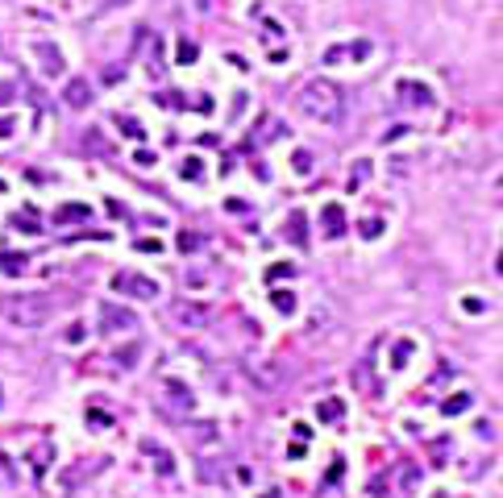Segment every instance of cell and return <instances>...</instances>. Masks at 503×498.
Instances as JSON below:
<instances>
[{
    "label": "cell",
    "mask_w": 503,
    "mask_h": 498,
    "mask_svg": "<svg viewBox=\"0 0 503 498\" xmlns=\"http://www.w3.org/2000/svg\"><path fill=\"white\" fill-rule=\"evenodd\" d=\"M378 232H383V221H366V225H362V237H366V241H374Z\"/></svg>",
    "instance_id": "27"
},
{
    "label": "cell",
    "mask_w": 503,
    "mask_h": 498,
    "mask_svg": "<svg viewBox=\"0 0 503 498\" xmlns=\"http://www.w3.org/2000/svg\"><path fill=\"white\" fill-rule=\"evenodd\" d=\"M196 245H200V237H196V232H183V237H179V249H196Z\"/></svg>",
    "instance_id": "28"
},
{
    "label": "cell",
    "mask_w": 503,
    "mask_h": 498,
    "mask_svg": "<svg viewBox=\"0 0 503 498\" xmlns=\"http://www.w3.org/2000/svg\"><path fill=\"white\" fill-rule=\"evenodd\" d=\"M395 100H400L404 108H428V104H433V88H424L420 79H400V84H395Z\"/></svg>",
    "instance_id": "5"
},
{
    "label": "cell",
    "mask_w": 503,
    "mask_h": 498,
    "mask_svg": "<svg viewBox=\"0 0 503 498\" xmlns=\"http://www.w3.org/2000/svg\"><path fill=\"white\" fill-rule=\"evenodd\" d=\"M295 171L300 175H312V154L308 150H295Z\"/></svg>",
    "instance_id": "24"
},
{
    "label": "cell",
    "mask_w": 503,
    "mask_h": 498,
    "mask_svg": "<svg viewBox=\"0 0 503 498\" xmlns=\"http://www.w3.org/2000/svg\"><path fill=\"white\" fill-rule=\"evenodd\" d=\"M141 449H146V453L154 457V461H158V465H154V469H158V473H167V478H171V473H175V461H171V453H167V449H158V445H154V440H146V445H141Z\"/></svg>",
    "instance_id": "13"
},
{
    "label": "cell",
    "mask_w": 503,
    "mask_h": 498,
    "mask_svg": "<svg viewBox=\"0 0 503 498\" xmlns=\"http://www.w3.org/2000/svg\"><path fill=\"white\" fill-rule=\"evenodd\" d=\"M187 440H191L196 449H208V445H217V440H221V428H217L212 419H200V424H191V428H187Z\"/></svg>",
    "instance_id": "10"
},
{
    "label": "cell",
    "mask_w": 503,
    "mask_h": 498,
    "mask_svg": "<svg viewBox=\"0 0 503 498\" xmlns=\"http://www.w3.org/2000/svg\"><path fill=\"white\" fill-rule=\"evenodd\" d=\"M137 358H141V345H137V341H134V345H125V349H117V353H113V362L121 365V369H129V365H134Z\"/></svg>",
    "instance_id": "18"
},
{
    "label": "cell",
    "mask_w": 503,
    "mask_h": 498,
    "mask_svg": "<svg viewBox=\"0 0 503 498\" xmlns=\"http://www.w3.org/2000/svg\"><path fill=\"white\" fill-rule=\"evenodd\" d=\"M287 237H291L295 245L308 241V232H304V212H291V216H287Z\"/></svg>",
    "instance_id": "17"
},
{
    "label": "cell",
    "mask_w": 503,
    "mask_h": 498,
    "mask_svg": "<svg viewBox=\"0 0 503 498\" xmlns=\"http://www.w3.org/2000/svg\"><path fill=\"white\" fill-rule=\"evenodd\" d=\"M84 336H88V328H84V324H71V328H67V336H63V341H67V345H79V341H84Z\"/></svg>",
    "instance_id": "25"
},
{
    "label": "cell",
    "mask_w": 503,
    "mask_h": 498,
    "mask_svg": "<svg viewBox=\"0 0 503 498\" xmlns=\"http://www.w3.org/2000/svg\"><path fill=\"white\" fill-rule=\"evenodd\" d=\"M167 395H171V407L175 411H191V403H196L191 391H187L183 382H175V378H167Z\"/></svg>",
    "instance_id": "12"
},
{
    "label": "cell",
    "mask_w": 503,
    "mask_h": 498,
    "mask_svg": "<svg viewBox=\"0 0 503 498\" xmlns=\"http://www.w3.org/2000/svg\"><path fill=\"white\" fill-rule=\"evenodd\" d=\"M408 353H412V341H400V345H395V353H391V369H404Z\"/></svg>",
    "instance_id": "21"
},
{
    "label": "cell",
    "mask_w": 503,
    "mask_h": 498,
    "mask_svg": "<svg viewBox=\"0 0 503 498\" xmlns=\"http://www.w3.org/2000/svg\"><path fill=\"white\" fill-rule=\"evenodd\" d=\"M13 129H17V121H13V117H4V121H0V137H13Z\"/></svg>",
    "instance_id": "31"
},
{
    "label": "cell",
    "mask_w": 503,
    "mask_h": 498,
    "mask_svg": "<svg viewBox=\"0 0 503 498\" xmlns=\"http://www.w3.org/2000/svg\"><path fill=\"white\" fill-rule=\"evenodd\" d=\"M495 270H499V274H503V254H499V262H495Z\"/></svg>",
    "instance_id": "33"
},
{
    "label": "cell",
    "mask_w": 503,
    "mask_h": 498,
    "mask_svg": "<svg viewBox=\"0 0 503 498\" xmlns=\"http://www.w3.org/2000/svg\"><path fill=\"white\" fill-rule=\"evenodd\" d=\"M287 274H295V266H287V262H279V266H274V270H271V278H287Z\"/></svg>",
    "instance_id": "30"
},
{
    "label": "cell",
    "mask_w": 503,
    "mask_h": 498,
    "mask_svg": "<svg viewBox=\"0 0 503 498\" xmlns=\"http://www.w3.org/2000/svg\"><path fill=\"white\" fill-rule=\"evenodd\" d=\"M88 216H91L88 204H63V208H58V221H63V225H67V221H88Z\"/></svg>",
    "instance_id": "15"
},
{
    "label": "cell",
    "mask_w": 503,
    "mask_h": 498,
    "mask_svg": "<svg viewBox=\"0 0 503 498\" xmlns=\"http://www.w3.org/2000/svg\"><path fill=\"white\" fill-rule=\"evenodd\" d=\"M117 125H121V129H125L129 137H146V133H141V125H137L134 117H117Z\"/></svg>",
    "instance_id": "26"
},
{
    "label": "cell",
    "mask_w": 503,
    "mask_h": 498,
    "mask_svg": "<svg viewBox=\"0 0 503 498\" xmlns=\"http://www.w3.org/2000/svg\"><path fill=\"white\" fill-rule=\"evenodd\" d=\"M295 104H300V112L308 117V121H317V125H337L341 117H345V100H341V88L333 84V79H308L300 96H295Z\"/></svg>",
    "instance_id": "1"
},
{
    "label": "cell",
    "mask_w": 503,
    "mask_h": 498,
    "mask_svg": "<svg viewBox=\"0 0 503 498\" xmlns=\"http://www.w3.org/2000/svg\"><path fill=\"white\" fill-rule=\"evenodd\" d=\"M0 316L8 320L13 328L34 332V328H42L46 320L54 316V299H50V295H8V299L0 303Z\"/></svg>",
    "instance_id": "2"
},
{
    "label": "cell",
    "mask_w": 503,
    "mask_h": 498,
    "mask_svg": "<svg viewBox=\"0 0 503 498\" xmlns=\"http://www.w3.org/2000/svg\"><path fill=\"white\" fill-rule=\"evenodd\" d=\"M400 486H404L408 494L420 486V465H404V469H400Z\"/></svg>",
    "instance_id": "20"
},
{
    "label": "cell",
    "mask_w": 503,
    "mask_h": 498,
    "mask_svg": "<svg viewBox=\"0 0 503 498\" xmlns=\"http://www.w3.org/2000/svg\"><path fill=\"white\" fill-rule=\"evenodd\" d=\"M0 262H4V270H8V274H21V270H25V258H21V254H4Z\"/></svg>",
    "instance_id": "23"
},
{
    "label": "cell",
    "mask_w": 503,
    "mask_h": 498,
    "mask_svg": "<svg viewBox=\"0 0 503 498\" xmlns=\"http://www.w3.org/2000/svg\"><path fill=\"white\" fill-rule=\"evenodd\" d=\"M13 100V84H0V104H8Z\"/></svg>",
    "instance_id": "32"
},
{
    "label": "cell",
    "mask_w": 503,
    "mask_h": 498,
    "mask_svg": "<svg viewBox=\"0 0 503 498\" xmlns=\"http://www.w3.org/2000/svg\"><path fill=\"white\" fill-rule=\"evenodd\" d=\"M320 228H324V237L329 241H337V237H345V208L341 204H324V212H320Z\"/></svg>",
    "instance_id": "8"
},
{
    "label": "cell",
    "mask_w": 503,
    "mask_h": 498,
    "mask_svg": "<svg viewBox=\"0 0 503 498\" xmlns=\"http://www.w3.org/2000/svg\"><path fill=\"white\" fill-rule=\"evenodd\" d=\"M470 403H474V395H450L441 403V415H461V411H470Z\"/></svg>",
    "instance_id": "14"
},
{
    "label": "cell",
    "mask_w": 503,
    "mask_h": 498,
    "mask_svg": "<svg viewBox=\"0 0 503 498\" xmlns=\"http://www.w3.org/2000/svg\"><path fill=\"white\" fill-rule=\"evenodd\" d=\"M200 166H204V162H196V158H183L179 175H183V179H200V175H204V171H200Z\"/></svg>",
    "instance_id": "22"
},
{
    "label": "cell",
    "mask_w": 503,
    "mask_h": 498,
    "mask_svg": "<svg viewBox=\"0 0 503 498\" xmlns=\"http://www.w3.org/2000/svg\"><path fill=\"white\" fill-rule=\"evenodd\" d=\"M171 316L179 320V324H187V328H200V324H208V303H200V299H175L171 303Z\"/></svg>",
    "instance_id": "6"
},
{
    "label": "cell",
    "mask_w": 503,
    "mask_h": 498,
    "mask_svg": "<svg viewBox=\"0 0 503 498\" xmlns=\"http://www.w3.org/2000/svg\"><path fill=\"white\" fill-rule=\"evenodd\" d=\"M63 100H67V108H88L91 104V84L88 79H67Z\"/></svg>",
    "instance_id": "11"
},
{
    "label": "cell",
    "mask_w": 503,
    "mask_h": 498,
    "mask_svg": "<svg viewBox=\"0 0 503 498\" xmlns=\"http://www.w3.org/2000/svg\"><path fill=\"white\" fill-rule=\"evenodd\" d=\"M96 320H100V332H137V316L129 312V308L113 303V299H100Z\"/></svg>",
    "instance_id": "4"
},
{
    "label": "cell",
    "mask_w": 503,
    "mask_h": 498,
    "mask_svg": "<svg viewBox=\"0 0 503 498\" xmlns=\"http://www.w3.org/2000/svg\"><path fill=\"white\" fill-rule=\"evenodd\" d=\"M179 58H183V63H191V58H196V46H191V42H179Z\"/></svg>",
    "instance_id": "29"
},
{
    "label": "cell",
    "mask_w": 503,
    "mask_h": 498,
    "mask_svg": "<svg viewBox=\"0 0 503 498\" xmlns=\"http://www.w3.org/2000/svg\"><path fill=\"white\" fill-rule=\"evenodd\" d=\"M34 58L42 63L46 75H63V67H67V58H63V50L54 42H34Z\"/></svg>",
    "instance_id": "7"
},
{
    "label": "cell",
    "mask_w": 503,
    "mask_h": 498,
    "mask_svg": "<svg viewBox=\"0 0 503 498\" xmlns=\"http://www.w3.org/2000/svg\"><path fill=\"white\" fill-rule=\"evenodd\" d=\"M113 291H121V295H129V299H158V295H163V287H158L154 278H146V274H137V270L113 274Z\"/></svg>",
    "instance_id": "3"
},
{
    "label": "cell",
    "mask_w": 503,
    "mask_h": 498,
    "mask_svg": "<svg viewBox=\"0 0 503 498\" xmlns=\"http://www.w3.org/2000/svg\"><path fill=\"white\" fill-rule=\"evenodd\" d=\"M271 299H274V312H283V316L295 312V295H291V291H274Z\"/></svg>",
    "instance_id": "19"
},
{
    "label": "cell",
    "mask_w": 503,
    "mask_h": 498,
    "mask_svg": "<svg viewBox=\"0 0 503 498\" xmlns=\"http://www.w3.org/2000/svg\"><path fill=\"white\" fill-rule=\"evenodd\" d=\"M0 399H4V391H0Z\"/></svg>",
    "instance_id": "34"
},
{
    "label": "cell",
    "mask_w": 503,
    "mask_h": 498,
    "mask_svg": "<svg viewBox=\"0 0 503 498\" xmlns=\"http://www.w3.org/2000/svg\"><path fill=\"white\" fill-rule=\"evenodd\" d=\"M317 415L324 419V424H337V419L345 415V407H341V399H324V403L317 407Z\"/></svg>",
    "instance_id": "16"
},
{
    "label": "cell",
    "mask_w": 503,
    "mask_h": 498,
    "mask_svg": "<svg viewBox=\"0 0 503 498\" xmlns=\"http://www.w3.org/2000/svg\"><path fill=\"white\" fill-rule=\"evenodd\" d=\"M370 54V42H345V46H329L324 50V67H333V63H341V58H366Z\"/></svg>",
    "instance_id": "9"
}]
</instances>
